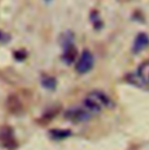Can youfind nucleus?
<instances>
[{"instance_id": "nucleus-1", "label": "nucleus", "mask_w": 149, "mask_h": 150, "mask_svg": "<svg viewBox=\"0 0 149 150\" xmlns=\"http://www.w3.org/2000/svg\"><path fill=\"white\" fill-rule=\"evenodd\" d=\"M113 105L112 99L103 91H92L83 100V106L92 115L99 114L104 108H109Z\"/></svg>"}, {"instance_id": "nucleus-2", "label": "nucleus", "mask_w": 149, "mask_h": 150, "mask_svg": "<svg viewBox=\"0 0 149 150\" xmlns=\"http://www.w3.org/2000/svg\"><path fill=\"white\" fill-rule=\"evenodd\" d=\"M74 35L70 32H65L61 35L60 43L63 48V54H62V61L67 65H71L77 58V48L74 44Z\"/></svg>"}, {"instance_id": "nucleus-3", "label": "nucleus", "mask_w": 149, "mask_h": 150, "mask_svg": "<svg viewBox=\"0 0 149 150\" xmlns=\"http://www.w3.org/2000/svg\"><path fill=\"white\" fill-rule=\"evenodd\" d=\"M126 80L131 85L149 91V61L143 62L135 72L126 76Z\"/></svg>"}, {"instance_id": "nucleus-4", "label": "nucleus", "mask_w": 149, "mask_h": 150, "mask_svg": "<svg viewBox=\"0 0 149 150\" xmlns=\"http://www.w3.org/2000/svg\"><path fill=\"white\" fill-rule=\"evenodd\" d=\"M92 114L89 112L84 106H76L70 107L64 112V117L69 120L70 122L74 123H80V122H86L91 119Z\"/></svg>"}, {"instance_id": "nucleus-5", "label": "nucleus", "mask_w": 149, "mask_h": 150, "mask_svg": "<svg viewBox=\"0 0 149 150\" xmlns=\"http://www.w3.org/2000/svg\"><path fill=\"white\" fill-rule=\"evenodd\" d=\"M93 65H94V57H93V55L91 54L90 50L85 49L80 54V56H79V58L76 63L74 69L79 75H85V74H87L92 70Z\"/></svg>"}, {"instance_id": "nucleus-6", "label": "nucleus", "mask_w": 149, "mask_h": 150, "mask_svg": "<svg viewBox=\"0 0 149 150\" xmlns=\"http://www.w3.org/2000/svg\"><path fill=\"white\" fill-rule=\"evenodd\" d=\"M0 141L2 142V146L7 149H15L18 147L14 133L12 130V128L9 127H5L1 129L0 132Z\"/></svg>"}, {"instance_id": "nucleus-7", "label": "nucleus", "mask_w": 149, "mask_h": 150, "mask_svg": "<svg viewBox=\"0 0 149 150\" xmlns=\"http://www.w3.org/2000/svg\"><path fill=\"white\" fill-rule=\"evenodd\" d=\"M149 44V36L146 33H139L136 35V38L134 40V43H133V52L134 54H139L141 52L142 50H145Z\"/></svg>"}, {"instance_id": "nucleus-8", "label": "nucleus", "mask_w": 149, "mask_h": 150, "mask_svg": "<svg viewBox=\"0 0 149 150\" xmlns=\"http://www.w3.org/2000/svg\"><path fill=\"white\" fill-rule=\"evenodd\" d=\"M41 85L45 88V90H49V91H54L57 86V80L55 77L53 76H42L41 77Z\"/></svg>"}, {"instance_id": "nucleus-9", "label": "nucleus", "mask_w": 149, "mask_h": 150, "mask_svg": "<svg viewBox=\"0 0 149 150\" xmlns=\"http://www.w3.org/2000/svg\"><path fill=\"white\" fill-rule=\"evenodd\" d=\"M7 108L9 110V112L18 113L21 111V103L18 99L16 96H11L7 99Z\"/></svg>"}, {"instance_id": "nucleus-10", "label": "nucleus", "mask_w": 149, "mask_h": 150, "mask_svg": "<svg viewBox=\"0 0 149 150\" xmlns=\"http://www.w3.org/2000/svg\"><path fill=\"white\" fill-rule=\"evenodd\" d=\"M49 135L54 140H64L71 136V132L68 129H51L49 132Z\"/></svg>"}, {"instance_id": "nucleus-11", "label": "nucleus", "mask_w": 149, "mask_h": 150, "mask_svg": "<svg viewBox=\"0 0 149 150\" xmlns=\"http://www.w3.org/2000/svg\"><path fill=\"white\" fill-rule=\"evenodd\" d=\"M90 18H91V22H92L93 27H94L97 30H99V29L104 26V25H103V21H101V19H100V16H99V14H98L97 11H92Z\"/></svg>"}, {"instance_id": "nucleus-12", "label": "nucleus", "mask_w": 149, "mask_h": 150, "mask_svg": "<svg viewBox=\"0 0 149 150\" xmlns=\"http://www.w3.org/2000/svg\"><path fill=\"white\" fill-rule=\"evenodd\" d=\"M27 57H28V52L26 49H16L15 51H13V58L16 62H23L26 61Z\"/></svg>"}, {"instance_id": "nucleus-13", "label": "nucleus", "mask_w": 149, "mask_h": 150, "mask_svg": "<svg viewBox=\"0 0 149 150\" xmlns=\"http://www.w3.org/2000/svg\"><path fill=\"white\" fill-rule=\"evenodd\" d=\"M12 41V35L2 29H0V44H8Z\"/></svg>"}, {"instance_id": "nucleus-14", "label": "nucleus", "mask_w": 149, "mask_h": 150, "mask_svg": "<svg viewBox=\"0 0 149 150\" xmlns=\"http://www.w3.org/2000/svg\"><path fill=\"white\" fill-rule=\"evenodd\" d=\"M44 1H45V2H49V1H51V0H44Z\"/></svg>"}]
</instances>
